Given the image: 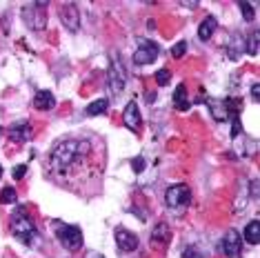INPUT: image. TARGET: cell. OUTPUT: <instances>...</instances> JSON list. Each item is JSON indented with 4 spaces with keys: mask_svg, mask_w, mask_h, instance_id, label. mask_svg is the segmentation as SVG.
Listing matches in <instances>:
<instances>
[{
    "mask_svg": "<svg viewBox=\"0 0 260 258\" xmlns=\"http://www.w3.org/2000/svg\"><path fill=\"white\" fill-rule=\"evenodd\" d=\"M11 234L25 245H36L38 243V230L34 225L31 216L25 207H16L14 216H11Z\"/></svg>",
    "mask_w": 260,
    "mask_h": 258,
    "instance_id": "obj_2",
    "label": "cell"
},
{
    "mask_svg": "<svg viewBox=\"0 0 260 258\" xmlns=\"http://www.w3.org/2000/svg\"><path fill=\"white\" fill-rule=\"evenodd\" d=\"M109 109V101H105V98H100V101H93L91 105H87V116H98V114H105V111Z\"/></svg>",
    "mask_w": 260,
    "mask_h": 258,
    "instance_id": "obj_20",
    "label": "cell"
},
{
    "mask_svg": "<svg viewBox=\"0 0 260 258\" xmlns=\"http://www.w3.org/2000/svg\"><path fill=\"white\" fill-rule=\"evenodd\" d=\"M182 258H205V256L200 254L198 247H185V251H182Z\"/></svg>",
    "mask_w": 260,
    "mask_h": 258,
    "instance_id": "obj_26",
    "label": "cell"
},
{
    "mask_svg": "<svg viewBox=\"0 0 260 258\" xmlns=\"http://www.w3.org/2000/svg\"><path fill=\"white\" fill-rule=\"evenodd\" d=\"M247 51H249L251 56L258 54V31H253L249 36V43H247Z\"/></svg>",
    "mask_w": 260,
    "mask_h": 258,
    "instance_id": "obj_25",
    "label": "cell"
},
{
    "mask_svg": "<svg viewBox=\"0 0 260 258\" xmlns=\"http://www.w3.org/2000/svg\"><path fill=\"white\" fill-rule=\"evenodd\" d=\"M238 7H240V11H242V18H245L247 22H251L253 16H256V14H253V7H251V5H249V3H238Z\"/></svg>",
    "mask_w": 260,
    "mask_h": 258,
    "instance_id": "obj_22",
    "label": "cell"
},
{
    "mask_svg": "<svg viewBox=\"0 0 260 258\" xmlns=\"http://www.w3.org/2000/svg\"><path fill=\"white\" fill-rule=\"evenodd\" d=\"M122 122H125V127L129 129V132H138L140 125H143V120H140V109H138V103H136V101H132L125 107Z\"/></svg>",
    "mask_w": 260,
    "mask_h": 258,
    "instance_id": "obj_12",
    "label": "cell"
},
{
    "mask_svg": "<svg viewBox=\"0 0 260 258\" xmlns=\"http://www.w3.org/2000/svg\"><path fill=\"white\" fill-rule=\"evenodd\" d=\"M0 178H3V165H0Z\"/></svg>",
    "mask_w": 260,
    "mask_h": 258,
    "instance_id": "obj_32",
    "label": "cell"
},
{
    "mask_svg": "<svg viewBox=\"0 0 260 258\" xmlns=\"http://www.w3.org/2000/svg\"><path fill=\"white\" fill-rule=\"evenodd\" d=\"M60 20H62V25L69 29L72 34H76L80 29V11L78 7H76L74 3H67V5H62V9H60Z\"/></svg>",
    "mask_w": 260,
    "mask_h": 258,
    "instance_id": "obj_9",
    "label": "cell"
},
{
    "mask_svg": "<svg viewBox=\"0 0 260 258\" xmlns=\"http://www.w3.org/2000/svg\"><path fill=\"white\" fill-rule=\"evenodd\" d=\"M125 83H127V74H125V69H122V62H118V58L114 56L109 74H107V85H109L111 96H120L122 89H125Z\"/></svg>",
    "mask_w": 260,
    "mask_h": 258,
    "instance_id": "obj_6",
    "label": "cell"
},
{
    "mask_svg": "<svg viewBox=\"0 0 260 258\" xmlns=\"http://www.w3.org/2000/svg\"><path fill=\"white\" fill-rule=\"evenodd\" d=\"M251 98H253V103H258V101H260V85H258V83L251 87Z\"/></svg>",
    "mask_w": 260,
    "mask_h": 258,
    "instance_id": "obj_30",
    "label": "cell"
},
{
    "mask_svg": "<svg viewBox=\"0 0 260 258\" xmlns=\"http://www.w3.org/2000/svg\"><path fill=\"white\" fill-rule=\"evenodd\" d=\"M245 240L251 245H258L260 243V222L258 220H251L249 225L245 227Z\"/></svg>",
    "mask_w": 260,
    "mask_h": 258,
    "instance_id": "obj_18",
    "label": "cell"
},
{
    "mask_svg": "<svg viewBox=\"0 0 260 258\" xmlns=\"http://www.w3.org/2000/svg\"><path fill=\"white\" fill-rule=\"evenodd\" d=\"M114 236H116V245L120 251H136L138 249V236L132 234L129 230H125V227H116Z\"/></svg>",
    "mask_w": 260,
    "mask_h": 258,
    "instance_id": "obj_11",
    "label": "cell"
},
{
    "mask_svg": "<svg viewBox=\"0 0 260 258\" xmlns=\"http://www.w3.org/2000/svg\"><path fill=\"white\" fill-rule=\"evenodd\" d=\"M242 132V125H240V118H232V138H238Z\"/></svg>",
    "mask_w": 260,
    "mask_h": 258,
    "instance_id": "obj_28",
    "label": "cell"
},
{
    "mask_svg": "<svg viewBox=\"0 0 260 258\" xmlns=\"http://www.w3.org/2000/svg\"><path fill=\"white\" fill-rule=\"evenodd\" d=\"M85 151H89V143H85V140H62V143H58L54 151H51L49 165L58 174H67V169L72 167L78 158L85 156Z\"/></svg>",
    "mask_w": 260,
    "mask_h": 258,
    "instance_id": "obj_1",
    "label": "cell"
},
{
    "mask_svg": "<svg viewBox=\"0 0 260 258\" xmlns=\"http://www.w3.org/2000/svg\"><path fill=\"white\" fill-rule=\"evenodd\" d=\"M165 203H167V207H182V205H189L191 203V189H189L187 185H171L167 194H165Z\"/></svg>",
    "mask_w": 260,
    "mask_h": 258,
    "instance_id": "obj_7",
    "label": "cell"
},
{
    "mask_svg": "<svg viewBox=\"0 0 260 258\" xmlns=\"http://www.w3.org/2000/svg\"><path fill=\"white\" fill-rule=\"evenodd\" d=\"M156 83L165 87V85H169L171 83V74L167 72V69H160V72H156Z\"/></svg>",
    "mask_w": 260,
    "mask_h": 258,
    "instance_id": "obj_24",
    "label": "cell"
},
{
    "mask_svg": "<svg viewBox=\"0 0 260 258\" xmlns=\"http://www.w3.org/2000/svg\"><path fill=\"white\" fill-rule=\"evenodd\" d=\"M56 236H58L60 245L67 251H78L82 247V232H80V227H76V225H62V227H58Z\"/></svg>",
    "mask_w": 260,
    "mask_h": 258,
    "instance_id": "obj_4",
    "label": "cell"
},
{
    "mask_svg": "<svg viewBox=\"0 0 260 258\" xmlns=\"http://www.w3.org/2000/svg\"><path fill=\"white\" fill-rule=\"evenodd\" d=\"M27 174V165H16L14 172H11V176H14V180H22Z\"/></svg>",
    "mask_w": 260,
    "mask_h": 258,
    "instance_id": "obj_27",
    "label": "cell"
},
{
    "mask_svg": "<svg viewBox=\"0 0 260 258\" xmlns=\"http://www.w3.org/2000/svg\"><path fill=\"white\" fill-rule=\"evenodd\" d=\"M47 3H34V5H25L22 9V20L29 29L34 31H43L47 27Z\"/></svg>",
    "mask_w": 260,
    "mask_h": 258,
    "instance_id": "obj_3",
    "label": "cell"
},
{
    "mask_svg": "<svg viewBox=\"0 0 260 258\" xmlns=\"http://www.w3.org/2000/svg\"><path fill=\"white\" fill-rule=\"evenodd\" d=\"M136 45H138V49H136V54H134V64L143 67V64H151L158 58V51L160 49H158V45L153 43V40L138 38L136 40Z\"/></svg>",
    "mask_w": 260,
    "mask_h": 258,
    "instance_id": "obj_5",
    "label": "cell"
},
{
    "mask_svg": "<svg viewBox=\"0 0 260 258\" xmlns=\"http://www.w3.org/2000/svg\"><path fill=\"white\" fill-rule=\"evenodd\" d=\"M171 240V230H169V225L167 222H158L156 225V230L151 232V245L153 247H165V245H167Z\"/></svg>",
    "mask_w": 260,
    "mask_h": 258,
    "instance_id": "obj_13",
    "label": "cell"
},
{
    "mask_svg": "<svg viewBox=\"0 0 260 258\" xmlns=\"http://www.w3.org/2000/svg\"><path fill=\"white\" fill-rule=\"evenodd\" d=\"M207 107L211 109V114H214L216 120H220V122L232 120V116H229L227 107H224V101H216V98H209V101H207Z\"/></svg>",
    "mask_w": 260,
    "mask_h": 258,
    "instance_id": "obj_17",
    "label": "cell"
},
{
    "mask_svg": "<svg viewBox=\"0 0 260 258\" xmlns=\"http://www.w3.org/2000/svg\"><path fill=\"white\" fill-rule=\"evenodd\" d=\"M85 258H105V256L100 254V251H87V254H85Z\"/></svg>",
    "mask_w": 260,
    "mask_h": 258,
    "instance_id": "obj_31",
    "label": "cell"
},
{
    "mask_svg": "<svg viewBox=\"0 0 260 258\" xmlns=\"http://www.w3.org/2000/svg\"><path fill=\"white\" fill-rule=\"evenodd\" d=\"M242 51H245V36L234 34L232 40H229V45H227V56L232 58V60H238Z\"/></svg>",
    "mask_w": 260,
    "mask_h": 258,
    "instance_id": "obj_16",
    "label": "cell"
},
{
    "mask_svg": "<svg viewBox=\"0 0 260 258\" xmlns=\"http://www.w3.org/2000/svg\"><path fill=\"white\" fill-rule=\"evenodd\" d=\"M132 167L136 169V174H138V172H143V169H145V158H134V160H132Z\"/></svg>",
    "mask_w": 260,
    "mask_h": 258,
    "instance_id": "obj_29",
    "label": "cell"
},
{
    "mask_svg": "<svg viewBox=\"0 0 260 258\" xmlns=\"http://www.w3.org/2000/svg\"><path fill=\"white\" fill-rule=\"evenodd\" d=\"M0 203H3V205L16 203V189H14V187H5L3 194H0Z\"/></svg>",
    "mask_w": 260,
    "mask_h": 258,
    "instance_id": "obj_21",
    "label": "cell"
},
{
    "mask_svg": "<svg viewBox=\"0 0 260 258\" xmlns=\"http://www.w3.org/2000/svg\"><path fill=\"white\" fill-rule=\"evenodd\" d=\"M0 134H3V132H0Z\"/></svg>",
    "mask_w": 260,
    "mask_h": 258,
    "instance_id": "obj_33",
    "label": "cell"
},
{
    "mask_svg": "<svg viewBox=\"0 0 260 258\" xmlns=\"http://www.w3.org/2000/svg\"><path fill=\"white\" fill-rule=\"evenodd\" d=\"M34 136V129L29 125V120H16L14 125L9 127V140L11 143H27V140H31Z\"/></svg>",
    "mask_w": 260,
    "mask_h": 258,
    "instance_id": "obj_10",
    "label": "cell"
},
{
    "mask_svg": "<svg viewBox=\"0 0 260 258\" xmlns=\"http://www.w3.org/2000/svg\"><path fill=\"white\" fill-rule=\"evenodd\" d=\"M187 54V43L185 40H180V43H176L174 47H171V56L174 58H182Z\"/></svg>",
    "mask_w": 260,
    "mask_h": 258,
    "instance_id": "obj_23",
    "label": "cell"
},
{
    "mask_svg": "<svg viewBox=\"0 0 260 258\" xmlns=\"http://www.w3.org/2000/svg\"><path fill=\"white\" fill-rule=\"evenodd\" d=\"M222 251L227 254V258H240L242 238L236 230H227V234L222 236Z\"/></svg>",
    "mask_w": 260,
    "mask_h": 258,
    "instance_id": "obj_8",
    "label": "cell"
},
{
    "mask_svg": "<svg viewBox=\"0 0 260 258\" xmlns=\"http://www.w3.org/2000/svg\"><path fill=\"white\" fill-rule=\"evenodd\" d=\"M216 29H218V20L214 18V16H207V18L200 22V27H198V38L203 40V43H207V40L214 36Z\"/></svg>",
    "mask_w": 260,
    "mask_h": 258,
    "instance_id": "obj_15",
    "label": "cell"
},
{
    "mask_svg": "<svg viewBox=\"0 0 260 258\" xmlns=\"http://www.w3.org/2000/svg\"><path fill=\"white\" fill-rule=\"evenodd\" d=\"M174 103H176V107H178L180 111H187L189 107H191V103L187 101V89H185V85H178V87H176Z\"/></svg>",
    "mask_w": 260,
    "mask_h": 258,
    "instance_id": "obj_19",
    "label": "cell"
},
{
    "mask_svg": "<svg viewBox=\"0 0 260 258\" xmlns=\"http://www.w3.org/2000/svg\"><path fill=\"white\" fill-rule=\"evenodd\" d=\"M34 107H36L38 111H49L56 107V98L54 93H51L49 89H40L36 93V98H34Z\"/></svg>",
    "mask_w": 260,
    "mask_h": 258,
    "instance_id": "obj_14",
    "label": "cell"
}]
</instances>
